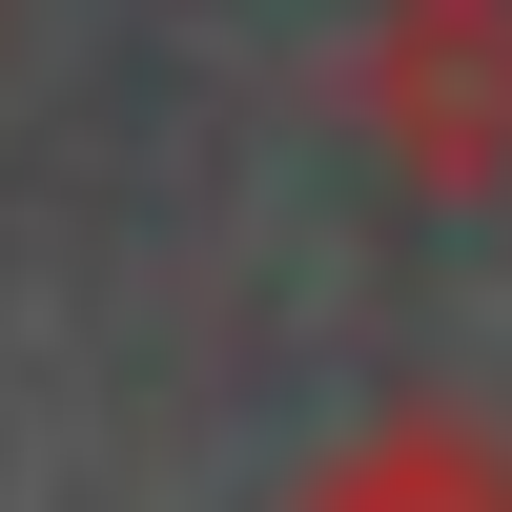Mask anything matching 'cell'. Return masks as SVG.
Instances as JSON below:
<instances>
[{
    "mask_svg": "<svg viewBox=\"0 0 512 512\" xmlns=\"http://www.w3.org/2000/svg\"><path fill=\"white\" fill-rule=\"evenodd\" d=\"M328 82H349V144L410 205H492L512 185V0H369Z\"/></svg>",
    "mask_w": 512,
    "mask_h": 512,
    "instance_id": "cell-1",
    "label": "cell"
},
{
    "mask_svg": "<svg viewBox=\"0 0 512 512\" xmlns=\"http://www.w3.org/2000/svg\"><path fill=\"white\" fill-rule=\"evenodd\" d=\"M287 512H512V431H492V410H451V390H410V410H369Z\"/></svg>",
    "mask_w": 512,
    "mask_h": 512,
    "instance_id": "cell-2",
    "label": "cell"
}]
</instances>
